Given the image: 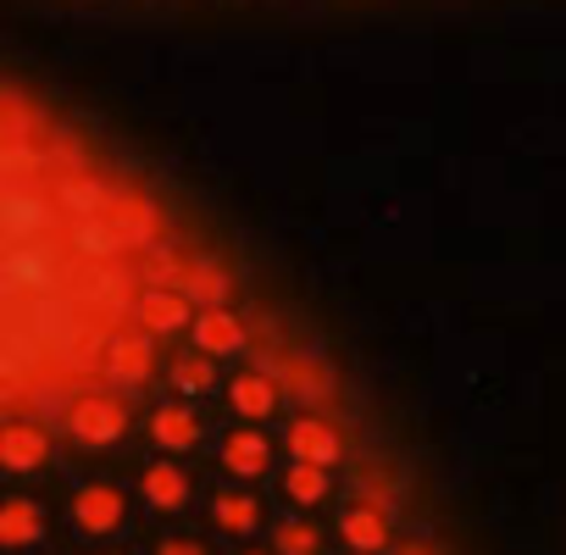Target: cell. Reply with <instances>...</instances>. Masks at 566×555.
I'll return each instance as SVG.
<instances>
[{"label": "cell", "mask_w": 566, "mask_h": 555, "mask_svg": "<svg viewBox=\"0 0 566 555\" xmlns=\"http://www.w3.org/2000/svg\"><path fill=\"white\" fill-rule=\"evenodd\" d=\"M101 217H106L112 228H123L128 244H150V239H156V211H150V200H145L134 184H112Z\"/></svg>", "instance_id": "obj_1"}, {"label": "cell", "mask_w": 566, "mask_h": 555, "mask_svg": "<svg viewBox=\"0 0 566 555\" xmlns=\"http://www.w3.org/2000/svg\"><path fill=\"white\" fill-rule=\"evenodd\" d=\"M67 422H73V433H78L84 444H112V439L123 433L128 417H123V406H117L112 395H84V400L73 406Z\"/></svg>", "instance_id": "obj_2"}, {"label": "cell", "mask_w": 566, "mask_h": 555, "mask_svg": "<svg viewBox=\"0 0 566 555\" xmlns=\"http://www.w3.org/2000/svg\"><path fill=\"white\" fill-rule=\"evenodd\" d=\"M73 522H78V533L106 538V533L123 522V494H117L112 483H90V489H78V500H73Z\"/></svg>", "instance_id": "obj_3"}, {"label": "cell", "mask_w": 566, "mask_h": 555, "mask_svg": "<svg viewBox=\"0 0 566 555\" xmlns=\"http://www.w3.org/2000/svg\"><path fill=\"white\" fill-rule=\"evenodd\" d=\"M290 450H295V461H306V467H334L345 444H339V433H334L328 422L301 417V422L290 428Z\"/></svg>", "instance_id": "obj_4"}, {"label": "cell", "mask_w": 566, "mask_h": 555, "mask_svg": "<svg viewBox=\"0 0 566 555\" xmlns=\"http://www.w3.org/2000/svg\"><path fill=\"white\" fill-rule=\"evenodd\" d=\"M45 455H51V439H45V428L12 422L7 433H0V461H7L12 472H34V467H45Z\"/></svg>", "instance_id": "obj_5"}, {"label": "cell", "mask_w": 566, "mask_h": 555, "mask_svg": "<svg viewBox=\"0 0 566 555\" xmlns=\"http://www.w3.org/2000/svg\"><path fill=\"white\" fill-rule=\"evenodd\" d=\"M34 233H45V200L29 195L23 184H7V250L29 244Z\"/></svg>", "instance_id": "obj_6"}, {"label": "cell", "mask_w": 566, "mask_h": 555, "mask_svg": "<svg viewBox=\"0 0 566 555\" xmlns=\"http://www.w3.org/2000/svg\"><path fill=\"white\" fill-rule=\"evenodd\" d=\"M134 317H139L150 334H178V328L189 323V295H172V290H145Z\"/></svg>", "instance_id": "obj_7"}, {"label": "cell", "mask_w": 566, "mask_h": 555, "mask_svg": "<svg viewBox=\"0 0 566 555\" xmlns=\"http://www.w3.org/2000/svg\"><path fill=\"white\" fill-rule=\"evenodd\" d=\"M45 533V511L34 505V500H23V494H12L7 505H0V538H7L12 549H23V544H34Z\"/></svg>", "instance_id": "obj_8"}, {"label": "cell", "mask_w": 566, "mask_h": 555, "mask_svg": "<svg viewBox=\"0 0 566 555\" xmlns=\"http://www.w3.org/2000/svg\"><path fill=\"white\" fill-rule=\"evenodd\" d=\"M73 250L106 261V255H123V250H134V244H128L123 228H112L106 217H78V222H73Z\"/></svg>", "instance_id": "obj_9"}, {"label": "cell", "mask_w": 566, "mask_h": 555, "mask_svg": "<svg viewBox=\"0 0 566 555\" xmlns=\"http://www.w3.org/2000/svg\"><path fill=\"white\" fill-rule=\"evenodd\" d=\"M339 533H345L350 549H361V555H373V549L389 544V522H384L378 505H350V511L339 516Z\"/></svg>", "instance_id": "obj_10"}, {"label": "cell", "mask_w": 566, "mask_h": 555, "mask_svg": "<svg viewBox=\"0 0 566 555\" xmlns=\"http://www.w3.org/2000/svg\"><path fill=\"white\" fill-rule=\"evenodd\" d=\"M195 345H200L206 356H233V350L244 345V328L217 306V312H200V317H195Z\"/></svg>", "instance_id": "obj_11"}, {"label": "cell", "mask_w": 566, "mask_h": 555, "mask_svg": "<svg viewBox=\"0 0 566 555\" xmlns=\"http://www.w3.org/2000/svg\"><path fill=\"white\" fill-rule=\"evenodd\" d=\"M272 373H277L283 384H290L295 395H306V400H328V395H334V378H328L317 362L306 367L301 356H272Z\"/></svg>", "instance_id": "obj_12"}, {"label": "cell", "mask_w": 566, "mask_h": 555, "mask_svg": "<svg viewBox=\"0 0 566 555\" xmlns=\"http://www.w3.org/2000/svg\"><path fill=\"white\" fill-rule=\"evenodd\" d=\"M178 295H189V301H200V306H222L228 301V272L217 266V261H189V272H184V290Z\"/></svg>", "instance_id": "obj_13"}, {"label": "cell", "mask_w": 566, "mask_h": 555, "mask_svg": "<svg viewBox=\"0 0 566 555\" xmlns=\"http://www.w3.org/2000/svg\"><path fill=\"white\" fill-rule=\"evenodd\" d=\"M106 195H112V184H101V178H90V172H67V178H62V206H67L73 217H101V211H106Z\"/></svg>", "instance_id": "obj_14"}, {"label": "cell", "mask_w": 566, "mask_h": 555, "mask_svg": "<svg viewBox=\"0 0 566 555\" xmlns=\"http://www.w3.org/2000/svg\"><path fill=\"white\" fill-rule=\"evenodd\" d=\"M150 433H156L161 450H189V444L200 439V422H195V411H184V406H161V411L150 417Z\"/></svg>", "instance_id": "obj_15"}, {"label": "cell", "mask_w": 566, "mask_h": 555, "mask_svg": "<svg viewBox=\"0 0 566 555\" xmlns=\"http://www.w3.org/2000/svg\"><path fill=\"white\" fill-rule=\"evenodd\" d=\"M233 406H239V417H272V406H277V384L266 378V373H244V378H233Z\"/></svg>", "instance_id": "obj_16"}, {"label": "cell", "mask_w": 566, "mask_h": 555, "mask_svg": "<svg viewBox=\"0 0 566 555\" xmlns=\"http://www.w3.org/2000/svg\"><path fill=\"white\" fill-rule=\"evenodd\" d=\"M106 373H112L117 384H139V378H150V345H145V339H112V362H106Z\"/></svg>", "instance_id": "obj_17"}, {"label": "cell", "mask_w": 566, "mask_h": 555, "mask_svg": "<svg viewBox=\"0 0 566 555\" xmlns=\"http://www.w3.org/2000/svg\"><path fill=\"white\" fill-rule=\"evenodd\" d=\"M145 500H150V505H161V511L184 505V500H189V483H184V472H178V467H167V461L145 467Z\"/></svg>", "instance_id": "obj_18"}, {"label": "cell", "mask_w": 566, "mask_h": 555, "mask_svg": "<svg viewBox=\"0 0 566 555\" xmlns=\"http://www.w3.org/2000/svg\"><path fill=\"white\" fill-rule=\"evenodd\" d=\"M222 461H228V472L255 478V472H266V439H255V433H233V439H222Z\"/></svg>", "instance_id": "obj_19"}, {"label": "cell", "mask_w": 566, "mask_h": 555, "mask_svg": "<svg viewBox=\"0 0 566 555\" xmlns=\"http://www.w3.org/2000/svg\"><path fill=\"white\" fill-rule=\"evenodd\" d=\"M211 516H217L228 533H250V527H255V500H244V494H217V500H211Z\"/></svg>", "instance_id": "obj_20"}, {"label": "cell", "mask_w": 566, "mask_h": 555, "mask_svg": "<svg viewBox=\"0 0 566 555\" xmlns=\"http://www.w3.org/2000/svg\"><path fill=\"white\" fill-rule=\"evenodd\" d=\"M283 489H290V500H301V505H317V500L328 494V478H323V467H306V461H295V472L283 478Z\"/></svg>", "instance_id": "obj_21"}, {"label": "cell", "mask_w": 566, "mask_h": 555, "mask_svg": "<svg viewBox=\"0 0 566 555\" xmlns=\"http://www.w3.org/2000/svg\"><path fill=\"white\" fill-rule=\"evenodd\" d=\"M272 544H277V555H317V527H306V522H277Z\"/></svg>", "instance_id": "obj_22"}, {"label": "cell", "mask_w": 566, "mask_h": 555, "mask_svg": "<svg viewBox=\"0 0 566 555\" xmlns=\"http://www.w3.org/2000/svg\"><path fill=\"white\" fill-rule=\"evenodd\" d=\"M172 389H184V395L211 389V362H178V367H172Z\"/></svg>", "instance_id": "obj_23"}, {"label": "cell", "mask_w": 566, "mask_h": 555, "mask_svg": "<svg viewBox=\"0 0 566 555\" xmlns=\"http://www.w3.org/2000/svg\"><path fill=\"white\" fill-rule=\"evenodd\" d=\"M156 555H206V549H200L195 538H167V544H161Z\"/></svg>", "instance_id": "obj_24"}, {"label": "cell", "mask_w": 566, "mask_h": 555, "mask_svg": "<svg viewBox=\"0 0 566 555\" xmlns=\"http://www.w3.org/2000/svg\"><path fill=\"white\" fill-rule=\"evenodd\" d=\"M395 555H433V549H422V544H406V549H395Z\"/></svg>", "instance_id": "obj_25"}]
</instances>
